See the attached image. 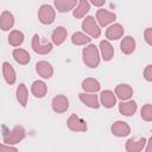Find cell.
Masks as SVG:
<instances>
[{"label": "cell", "mask_w": 152, "mask_h": 152, "mask_svg": "<svg viewBox=\"0 0 152 152\" xmlns=\"http://www.w3.org/2000/svg\"><path fill=\"white\" fill-rule=\"evenodd\" d=\"M100 102L106 108H112L116 104V96L112 90H103L100 94Z\"/></svg>", "instance_id": "obj_16"}, {"label": "cell", "mask_w": 152, "mask_h": 152, "mask_svg": "<svg viewBox=\"0 0 152 152\" xmlns=\"http://www.w3.org/2000/svg\"><path fill=\"white\" fill-rule=\"evenodd\" d=\"M4 151H18V148L13 145H8V144H0V152H4Z\"/></svg>", "instance_id": "obj_33"}, {"label": "cell", "mask_w": 152, "mask_h": 152, "mask_svg": "<svg viewBox=\"0 0 152 152\" xmlns=\"http://www.w3.org/2000/svg\"><path fill=\"white\" fill-rule=\"evenodd\" d=\"M36 71L42 78H50L53 75V68L52 65L46 61H39L36 63Z\"/></svg>", "instance_id": "obj_10"}, {"label": "cell", "mask_w": 152, "mask_h": 152, "mask_svg": "<svg viewBox=\"0 0 152 152\" xmlns=\"http://www.w3.org/2000/svg\"><path fill=\"white\" fill-rule=\"evenodd\" d=\"M82 58L87 66L89 68H97L100 64V51L96 45L88 44L82 50Z\"/></svg>", "instance_id": "obj_1"}, {"label": "cell", "mask_w": 152, "mask_h": 152, "mask_svg": "<svg viewBox=\"0 0 152 152\" xmlns=\"http://www.w3.org/2000/svg\"><path fill=\"white\" fill-rule=\"evenodd\" d=\"M100 52L102 56V59L106 62H109L114 57V48L108 40H101L100 43Z\"/></svg>", "instance_id": "obj_20"}, {"label": "cell", "mask_w": 152, "mask_h": 152, "mask_svg": "<svg viewBox=\"0 0 152 152\" xmlns=\"http://www.w3.org/2000/svg\"><path fill=\"white\" fill-rule=\"evenodd\" d=\"M120 49L121 52L125 55H131L134 50H135V40L133 37L131 36H126L122 38L121 43H120Z\"/></svg>", "instance_id": "obj_23"}, {"label": "cell", "mask_w": 152, "mask_h": 152, "mask_svg": "<svg viewBox=\"0 0 152 152\" xmlns=\"http://www.w3.org/2000/svg\"><path fill=\"white\" fill-rule=\"evenodd\" d=\"M151 141H152V138H150V139H148V146L146 147V152H150V151H151V148H152V144H151Z\"/></svg>", "instance_id": "obj_35"}, {"label": "cell", "mask_w": 152, "mask_h": 152, "mask_svg": "<svg viewBox=\"0 0 152 152\" xmlns=\"http://www.w3.org/2000/svg\"><path fill=\"white\" fill-rule=\"evenodd\" d=\"M56 11L51 5H42L38 11V19L44 25H50L55 21Z\"/></svg>", "instance_id": "obj_4"}, {"label": "cell", "mask_w": 152, "mask_h": 152, "mask_svg": "<svg viewBox=\"0 0 152 152\" xmlns=\"http://www.w3.org/2000/svg\"><path fill=\"white\" fill-rule=\"evenodd\" d=\"M76 4L77 0H55V7L61 13H65L74 10Z\"/></svg>", "instance_id": "obj_25"}, {"label": "cell", "mask_w": 152, "mask_h": 152, "mask_svg": "<svg viewBox=\"0 0 152 152\" xmlns=\"http://www.w3.org/2000/svg\"><path fill=\"white\" fill-rule=\"evenodd\" d=\"M133 95V88L128 84H118L115 87V96H118L121 101H126L129 100Z\"/></svg>", "instance_id": "obj_15"}, {"label": "cell", "mask_w": 152, "mask_h": 152, "mask_svg": "<svg viewBox=\"0 0 152 152\" xmlns=\"http://www.w3.org/2000/svg\"><path fill=\"white\" fill-rule=\"evenodd\" d=\"M90 40L91 38L83 32H75L71 36V43L74 45H87L90 43Z\"/></svg>", "instance_id": "obj_29"}, {"label": "cell", "mask_w": 152, "mask_h": 152, "mask_svg": "<svg viewBox=\"0 0 152 152\" xmlns=\"http://www.w3.org/2000/svg\"><path fill=\"white\" fill-rule=\"evenodd\" d=\"M125 30L121 24H113L106 30V38L108 40H116L124 37Z\"/></svg>", "instance_id": "obj_11"}, {"label": "cell", "mask_w": 152, "mask_h": 152, "mask_svg": "<svg viewBox=\"0 0 152 152\" xmlns=\"http://www.w3.org/2000/svg\"><path fill=\"white\" fill-rule=\"evenodd\" d=\"M7 40L12 46H20L24 42V33L19 30H12L8 34Z\"/></svg>", "instance_id": "obj_28"}, {"label": "cell", "mask_w": 152, "mask_h": 152, "mask_svg": "<svg viewBox=\"0 0 152 152\" xmlns=\"http://www.w3.org/2000/svg\"><path fill=\"white\" fill-rule=\"evenodd\" d=\"M51 107H52L53 112H56V113H59V114L65 113L69 108V100L64 95H57L52 99Z\"/></svg>", "instance_id": "obj_6"}, {"label": "cell", "mask_w": 152, "mask_h": 152, "mask_svg": "<svg viewBox=\"0 0 152 152\" xmlns=\"http://www.w3.org/2000/svg\"><path fill=\"white\" fill-rule=\"evenodd\" d=\"M78 99L86 104L88 106L89 108H93V109H97L100 107V103H99V97L95 93H81L78 95Z\"/></svg>", "instance_id": "obj_12"}, {"label": "cell", "mask_w": 152, "mask_h": 152, "mask_svg": "<svg viewBox=\"0 0 152 152\" xmlns=\"http://www.w3.org/2000/svg\"><path fill=\"white\" fill-rule=\"evenodd\" d=\"M32 50L38 55H48L52 50V43L42 44L39 40V36L36 33L32 38Z\"/></svg>", "instance_id": "obj_8"}, {"label": "cell", "mask_w": 152, "mask_h": 152, "mask_svg": "<svg viewBox=\"0 0 152 152\" xmlns=\"http://www.w3.org/2000/svg\"><path fill=\"white\" fill-rule=\"evenodd\" d=\"M12 56H13L14 61H15L17 63L21 64V65L28 64V62H30V59H31L30 53H28L26 50L20 49V48H19V49H14L13 52H12Z\"/></svg>", "instance_id": "obj_24"}, {"label": "cell", "mask_w": 152, "mask_h": 152, "mask_svg": "<svg viewBox=\"0 0 152 152\" xmlns=\"http://www.w3.org/2000/svg\"><path fill=\"white\" fill-rule=\"evenodd\" d=\"M31 93L37 97V99H42L48 93V86L45 84V82L43 81H34L31 86Z\"/></svg>", "instance_id": "obj_22"}, {"label": "cell", "mask_w": 152, "mask_h": 152, "mask_svg": "<svg viewBox=\"0 0 152 152\" xmlns=\"http://www.w3.org/2000/svg\"><path fill=\"white\" fill-rule=\"evenodd\" d=\"M81 87H82V89L86 93H96V91L100 90V87L101 86H100V82L97 80L89 77V78H86V80L82 81Z\"/></svg>", "instance_id": "obj_26"}, {"label": "cell", "mask_w": 152, "mask_h": 152, "mask_svg": "<svg viewBox=\"0 0 152 152\" xmlns=\"http://www.w3.org/2000/svg\"><path fill=\"white\" fill-rule=\"evenodd\" d=\"M147 140L145 138H140L139 140L135 139H128L125 144V150L127 152H140L145 148Z\"/></svg>", "instance_id": "obj_13"}, {"label": "cell", "mask_w": 152, "mask_h": 152, "mask_svg": "<svg viewBox=\"0 0 152 152\" xmlns=\"http://www.w3.org/2000/svg\"><path fill=\"white\" fill-rule=\"evenodd\" d=\"M66 126L72 132H86L87 131V122L80 116H77L76 114H71L68 118Z\"/></svg>", "instance_id": "obj_5"}, {"label": "cell", "mask_w": 152, "mask_h": 152, "mask_svg": "<svg viewBox=\"0 0 152 152\" xmlns=\"http://www.w3.org/2000/svg\"><path fill=\"white\" fill-rule=\"evenodd\" d=\"M15 95H17V100L19 102V104L21 107H26L27 104V99H28V91H27V88L24 83H20L17 88V91H15Z\"/></svg>", "instance_id": "obj_27"}, {"label": "cell", "mask_w": 152, "mask_h": 152, "mask_svg": "<svg viewBox=\"0 0 152 152\" xmlns=\"http://www.w3.org/2000/svg\"><path fill=\"white\" fill-rule=\"evenodd\" d=\"M115 19H116L115 13L109 12V11H107V10H102V8H101V10H97V12H96V21H97L99 25L102 26V27L109 25V24L113 23Z\"/></svg>", "instance_id": "obj_7"}, {"label": "cell", "mask_w": 152, "mask_h": 152, "mask_svg": "<svg viewBox=\"0 0 152 152\" xmlns=\"http://www.w3.org/2000/svg\"><path fill=\"white\" fill-rule=\"evenodd\" d=\"M26 137V131L23 126H14L11 131L5 132L2 135L4 142L8 145H15Z\"/></svg>", "instance_id": "obj_2"}, {"label": "cell", "mask_w": 152, "mask_h": 152, "mask_svg": "<svg viewBox=\"0 0 152 152\" xmlns=\"http://www.w3.org/2000/svg\"><path fill=\"white\" fill-rule=\"evenodd\" d=\"M89 10H90V4L88 0H78L76 8H74L72 11V15L76 19H81L89 12Z\"/></svg>", "instance_id": "obj_21"}, {"label": "cell", "mask_w": 152, "mask_h": 152, "mask_svg": "<svg viewBox=\"0 0 152 152\" xmlns=\"http://www.w3.org/2000/svg\"><path fill=\"white\" fill-rule=\"evenodd\" d=\"M140 116L142 120L150 122L152 121V104L151 103H146L145 106H142L141 110H140Z\"/></svg>", "instance_id": "obj_30"}, {"label": "cell", "mask_w": 152, "mask_h": 152, "mask_svg": "<svg viewBox=\"0 0 152 152\" xmlns=\"http://www.w3.org/2000/svg\"><path fill=\"white\" fill-rule=\"evenodd\" d=\"M2 75H4L5 82H6L7 84L12 86V84L15 83L17 75H15L14 68H13L8 62H4V63H2Z\"/></svg>", "instance_id": "obj_17"}, {"label": "cell", "mask_w": 152, "mask_h": 152, "mask_svg": "<svg viewBox=\"0 0 152 152\" xmlns=\"http://www.w3.org/2000/svg\"><path fill=\"white\" fill-rule=\"evenodd\" d=\"M137 108H138L137 102L132 100H126L119 103V112L125 116H132L137 112Z\"/></svg>", "instance_id": "obj_14"}, {"label": "cell", "mask_w": 152, "mask_h": 152, "mask_svg": "<svg viewBox=\"0 0 152 152\" xmlns=\"http://www.w3.org/2000/svg\"><path fill=\"white\" fill-rule=\"evenodd\" d=\"M144 37H145V40L148 45H152V28L151 27H147L144 32Z\"/></svg>", "instance_id": "obj_32"}, {"label": "cell", "mask_w": 152, "mask_h": 152, "mask_svg": "<svg viewBox=\"0 0 152 152\" xmlns=\"http://www.w3.org/2000/svg\"><path fill=\"white\" fill-rule=\"evenodd\" d=\"M66 36H68V31L65 27L63 26H57L53 31H52V34H51V39H52V44L55 45H61L65 42L66 39Z\"/></svg>", "instance_id": "obj_18"}, {"label": "cell", "mask_w": 152, "mask_h": 152, "mask_svg": "<svg viewBox=\"0 0 152 152\" xmlns=\"http://www.w3.org/2000/svg\"><path fill=\"white\" fill-rule=\"evenodd\" d=\"M14 25V17L10 11H4L0 14V28L2 31H10Z\"/></svg>", "instance_id": "obj_19"}, {"label": "cell", "mask_w": 152, "mask_h": 152, "mask_svg": "<svg viewBox=\"0 0 152 152\" xmlns=\"http://www.w3.org/2000/svg\"><path fill=\"white\" fill-rule=\"evenodd\" d=\"M82 30L86 32V34H88L91 38H99L101 34V28H100L96 19L91 15H88V17H86V19H83Z\"/></svg>", "instance_id": "obj_3"}, {"label": "cell", "mask_w": 152, "mask_h": 152, "mask_svg": "<svg viewBox=\"0 0 152 152\" xmlns=\"http://www.w3.org/2000/svg\"><path fill=\"white\" fill-rule=\"evenodd\" d=\"M110 131L112 133L115 135V137H119V138H124V137H127L129 133H131V127L127 122L125 121H115L112 127H110Z\"/></svg>", "instance_id": "obj_9"}, {"label": "cell", "mask_w": 152, "mask_h": 152, "mask_svg": "<svg viewBox=\"0 0 152 152\" xmlns=\"http://www.w3.org/2000/svg\"><path fill=\"white\" fill-rule=\"evenodd\" d=\"M144 77L147 82H152V65L148 64L144 70Z\"/></svg>", "instance_id": "obj_31"}, {"label": "cell", "mask_w": 152, "mask_h": 152, "mask_svg": "<svg viewBox=\"0 0 152 152\" xmlns=\"http://www.w3.org/2000/svg\"><path fill=\"white\" fill-rule=\"evenodd\" d=\"M89 1H90L91 5H94L96 7H102L106 2V0H89Z\"/></svg>", "instance_id": "obj_34"}]
</instances>
